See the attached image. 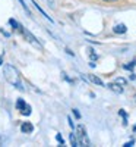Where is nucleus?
Instances as JSON below:
<instances>
[{
	"label": "nucleus",
	"instance_id": "obj_1",
	"mask_svg": "<svg viewBox=\"0 0 136 147\" xmlns=\"http://www.w3.org/2000/svg\"><path fill=\"white\" fill-rule=\"evenodd\" d=\"M3 75L6 78V81L9 84H12L13 87H16L19 91H25V87H23V82L21 80V74L19 71L15 68V66H12V65H5L3 68Z\"/></svg>",
	"mask_w": 136,
	"mask_h": 147
},
{
	"label": "nucleus",
	"instance_id": "obj_2",
	"mask_svg": "<svg viewBox=\"0 0 136 147\" xmlns=\"http://www.w3.org/2000/svg\"><path fill=\"white\" fill-rule=\"evenodd\" d=\"M75 129H76L75 136H76V140H78V146H91V141H89L88 136H86L85 127L83 125H78Z\"/></svg>",
	"mask_w": 136,
	"mask_h": 147
},
{
	"label": "nucleus",
	"instance_id": "obj_3",
	"mask_svg": "<svg viewBox=\"0 0 136 147\" xmlns=\"http://www.w3.org/2000/svg\"><path fill=\"white\" fill-rule=\"evenodd\" d=\"M16 109L19 110L21 113L27 115V116H28V115H31V110H32V109H31V106H29L25 100H22V99H19V100L16 102Z\"/></svg>",
	"mask_w": 136,
	"mask_h": 147
},
{
	"label": "nucleus",
	"instance_id": "obj_4",
	"mask_svg": "<svg viewBox=\"0 0 136 147\" xmlns=\"http://www.w3.org/2000/svg\"><path fill=\"white\" fill-rule=\"evenodd\" d=\"M22 34L25 35V38L28 40V43H31V44H32V46H35L37 49H40V50H41V49H43L41 43H40L38 40H37L35 37H34V35H32V34H31V32L28 31V30H25V28H23V30H22Z\"/></svg>",
	"mask_w": 136,
	"mask_h": 147
},
{
	"label": "nucleus",
	"instance_id": "obj_5",
	"mask_svg": "<svg viewBox=\"0 0 136 147\" xmlns=\"http://www.w3.org/2000/svg\"><path fill=\"white\" fill-rule=\"evenodd\" d=\"M21 131L23 132V134H31L32 131H34V125L31 124V122H22V125H21Z\"/></svg>",
	"mask_w": 136,
	"mask_h": 147
},
{
	"label": "nucleus",
	"instance_id": "obj_6",
	"mask_svg": "<svg viewBox=\"0 0 136 147\" xmlns=\"http://www.w3.org/2000/svg\"><path fill=\"white\" fill-rule=\"evenodd\" d=\"M107 87H108V88H110L111 91L117 93V94L123 93V90H125V88H123V87H121L120 84H117V82H111V84H108V85H107Z\"/></svg>",
	"mask_w": 136,
	"mask_h": 147
},
{
	"label": "nucleus",
	"instance_id": "obj_7",
	"mask_svg": "<svg viewBox=\"0 0 136 147\" xmlns=\"http://www.w3.org/2000/svg\"><path fill=\"white\" fill-rule=\"evenodd\" d=\"M113 30H114L116 34H125V32L127 31V27L125 25V24H117V25H116Z\"/></svg>",
	"mask_w": 136,
	"mask_h": 147
},
{
	"label": "nucleus",
	"instance_id": "obj_8",
	"mask_svg": "<svg viewBox=\"0 0 136 147\" xmlns=\"http://www.w3.org/2000/svg\"><path fill=\"white\" fill-rule=\"evenodd\" d=\"M32 5H34V6H35V7H37V9H38V10H40V13H41V15H43V16H45V18H47V19H48V21H50V22H51V24H53V22H54V21H53V19H51V16H48V15H47V13H45V12H44V10H43V9H41V6H40V5H38V3H37V2H34V0H32Z\"/></svg>",
	"mask_w": 136,
	"mask_h": 147
},
{
	"label": "nucleus",
	"instance_id": "obj_9",
	"mask_svg": "<svg viewBox=\"0 0 136 147\" xmlns=\"http://www.w3.org/2000/svg\"><path fill=\"white\" fill-rule=\"evenodd\" d=\"M9 24H10V25H12V27H13V28H15L16 31H19V32H22V30H23V27H22V25H19V24H18V22H16L15 19H9Z\"/></svg>",
	"mask_w": 136,
	"mask_h": 147
},
{
	"label": "nucleus",
	"instance_id": "obj_10",
	"mask_svg": "<svg viewBox=\"0 0 136 147\" xmlns=\"http://www.w3.org/2000/svg\"><path fill=\"white\" fill-rule=\"evenodd\" d=\"M89 80L94 82V84H97V85H104V82H103V80H100L97 75H89Z\"/></svg>",
	"mask_w": 136,
	"mask_h": 147
},
{
	"label": "nucleus",
	"instance_id": "obj_11",
	"mask_svg": "<svg viewBox=\"0 0 136 147\" xmlns=\"http://www.w3.org/2000/svg\"><path fill=\"white\" fill-rule=\"evenodd\" d=\"M119 115L123 118V125H127V115H126V112L123 109H120L119 110Z\"/></svg>",
	"mask_w": 136,
	"mask_h": 147
},
{
	"label": "nucleus",
	"instance_id": "obj_12",
	"mask_svg": "<svg viewBox=\"0 0 136 147\" xmlns=\"http://www.w3.org/2000/svg\"><path fill=\"white\" fill-rule=\"evenodd\" d=\"M69 138H70V143H72V146H78V140H76V136H75V132H72L70 136H69Z\"/></svg>",
	"mask_w": 136,
	"mask_h": 147
},
{
	"label": "nucleus",
	"instance_id": "obj_13",
	"mask_svg": "<svg viewBox=\"0 0 136 147\" xmlns=\"http://www.w3.org/2000/svg\"><path fill=\"white\" fill-rule=\"evenodd\" d=\"M18 2L21 3V6L23 7V10H25V12H27V15H29V16H31V10L28 9V6L25 5V2H23V0H18Z\"/></svg>",
	"mask_w": 136,
	"mask_h": 147
},
{
	"label": "nucleus",
	"instance_id": "obj_14",
	"mask_svg": "<svg viewBox=\"0 0 136 147\" xmlns=\"http://www.w3.org/2000/svg\"><path fill=\"white\" fill-rule=\"evenodd\" d=\"M114 82H117V84H120V85H121V87H125V85L127 84V81H126L125 78H117V80H116Z\"/></svg>",
	"mask_w": 136,
	"mask_h": 147
},
{
	"label": "nucleus",
	"instance_id": "obj_15",
	"mask_svg": "<svg viewBox=\"0 0 136 147\" xmlns=\"http://www.w3.org/2000/svg\"><path fill=\"white\" fill-rule=\"evenodd\" d=\"M135 65H136V62L133 60V62H130L129 65H125V69H129V71H130V69H133V68H135Z\"/></svg>",
	"mask_w": 136,
	"mask_h": 147
},
{
	"label": "nucleus",
	"instance_id": "obj_16",
	"mask_svg": "<svg viewBox=\"0 0 136 147\" xmlns=\"http://www.w3.org/2000/svg\"><path fill=\"white\" fill-rule=\"evenodd\" d=\"M56 138H57V141H59L60 144H65V140H63V137H61L60 134H57V136H56Z\"/></svg>",
	"mask_w": 136,
	"mask_h": 147
},
{
	"label": "nucleus",
	"instance_id": "obj_17",
	"mask_svg": "<svg viewBox=\"0 0 136 147\" xmlns=\"http://www.w3.org/2000/svg\"><path fill=\"white\" fill-rule=\"evenodd\" d=\"M73 115H75L78 119H81V113L78 112V109H73Z\"/></svg>",
	"mask_w": 136,
	"mask_h": 147
},
{
	"label": "nucleus",
	"instance_id": "obj_18",
	"mask_svg": "<svg viewBox=\"0 0 136 147\" xmlns=\"http://www.w3.org/2000/svg\"><path fill=\"white\" fill-rule=\"evenodd\" d=\"M135 144V140H130V141H127L126 144H125V147H130V146H133Z\"/></svg>",
	"mask_w": 136,
	"mask_h": 147
},
{
	"label": "nucleus",
	"instance_id": "obj_19",
	"mask_svg": "<svg viewBox=\"0 0 136 147\" xmlns=\"http://www.w3.org/2000/svg\"><path fill=\"white\" fill-rule=\"evenodd\" d=\"M67 122H69V125H70L72 128H75V125H73V122H72V118H70V116H67Z\"/></svg>",
	"mask_w": 136,
	"mask_h": 147
},
{
	"label": "nucleus",
	"instance_id": "obj_20",
	"mask_svg": "<svg viewBox=\"0 0 136 147\" xmlns=\"http://www.w3.org/2000/svg\"><path fill=\"white\" fill-rule=\"evenodd\" d=\"M2 62H3V56H0V65H2Z\"/></svg>",
	"mask_w": 136,
	"mask_h": 147
},
{
	"label": "nucleus",
	"instance_id": "obj_21",
	"mask_svg": "<svg viewBox=\"0 0 136 147\" xmlns=\"http://www.w3.org/2000/svg\"><path fill=\"white\" fill-rule=\"evenodd\" d=\"M104 2H116V0H104Z\"/></svg>",
	"mask_w": 136,
	"mask_h": 147
}]
</instances>
